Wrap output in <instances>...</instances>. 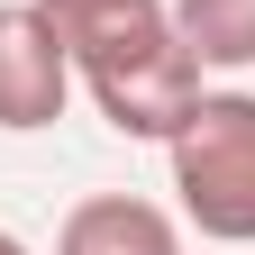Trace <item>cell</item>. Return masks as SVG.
<instances>
[{
	"label": "cell",
	"mask_w": 255,
	"mask_h": 255,
	"mask_svg": "<svg viewBox=\"0 0 255 255\" xmlns=\"http://www.w3.org/2000/svg\"><path fill=\"white\" fill-rule=\"evenodd\" d=\"M46 18L73 55V82L91 91V110L119 137L164 146L201 110L210 82H201V55L173 27V0H46Z\"/></svg>",
	"instance_id": "1"
},
{
	"label": "cell",
	"mask_w": 255,
	"mask_h": 255,
	"mask_svg": "<svg viewBox=\"0 0 255 255\" xmlns=\"http://www.w3.org/2000/svg\"><path fill=\"white\" fill-rule=\"evenodd\" d=\"M164 164L201 237L255 246V91H201V110L164 137Z\"/></svg>",
	"instance_id": "2"
},
{
	"label": "cell",
	"mask_w": 255,
	"mask_h": 255,
	"mask_svg": "<svg viewBox=\"0 0 255 255\" xmlns=\"http://www.w3.org/2000/svg\"><path fill=\"white\" fill-rule=\"evenodd\" d=\"M73 101V55H64L46 0H0V128L37 137Z\"/></svg>",
	"instance_id": "3"
},
{
	"label": "cell",
	"mask_w": 255,
	"mask_h": 255,
	"mask_svg": "<svg viewBox=\"0 0 255 255\" xmlns=\"http://www.w3.org/2000/svg\"><path fill=\"white\" fill-rule=\"evenodd\" d=\"M55 255H182V228H173V210L137 201V191H91L64 210Z\"/></svg>",
	"instance_id": "4"
},
{
	"label": "cell",
	"mask_w": 255,
	"mask_h": 255,
	"mask_svg": "<svg viewBox=\"0 0 255 255\" xmlns=\"http://www.w3.org/2000/svg\"><path fill=\"white\" fill-rule=\"evenodd\" d=\"M173 27L201 55V73H246L255 64V0H173Z\"/></svg>",
	"instance_id": "5"
},
{
	"label": "cell",
	"mask_w": 255,
	"mask_h": 255,
	"mask_svg": "<svg viewBox=\"0 0 255 255\" xmlns=\"http://www.w3.org/2000/svg\"><path fill=\"white\" fill-rule=\"evenodd\" d=\"M0 255H27V246H18V237H9V228H0Z\"/></svg>",
	"instance_id": "6"
}]
</instances>
